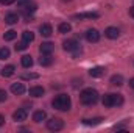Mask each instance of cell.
Listing matches in <instances>:
<instances>
[{
    "instance_id": "603a6c76",
    "label": "cell",
    "mask_w": 134,
    "mask_h": 133,
    "mask_svg": "<svg viewBox=\"0 0 134 133\" xmlns=\"http://www.w3.org/2000/svg\"><path fill=\"white\" fill-rule=\"evenodd\" d=\"M103 117H94V119H83V124L86 125H97V124H101Z\"/></svg>"
},
{
    "instance_id": "9c48e42d",
    "label": "cell",
    "mask_w": 134,
    "mask_h": 133,
    "mask_svg": "<svg viewBox=\"0 0 134 133\" xmlns=\"http://www.w3.org/2000/svg\"><path fill=\"white\" fill-rule=\"evenodd\" d=\"M104 36L109 38V39H117V38L120 36V32H119V28H115V27H108V28L104 30Z\"/></svg>"
},
{
    "instance_id": "8fae6325",
    "label": "cell",
    "mask_w": 134,
    "mask_h": 133,
    "mask_svg": "<svg viewBox=\"0 0 134 133\" xmlns=\"http://www.w3.org/2000/svg\"><path fill=\"white\" fill-rule=\"evenodd\" d=\"M104 72H106V69L101 66H97V67H92L91 70H89V74H91V77H94V78H100L104 75Z\"/></svg>"
},
{
    "instance_id": "4316f807",
    "label": "cell",
    "mask_w": 134,
    "mask_h": 133,
    "mask_svg": "<svg viewBox=\"0 0 134 133\" xmlns=\"http://www.w3.org/2000/svg\"><path fill=\"white\" fill-rule=\"evenodd\" d=\"M20 77H22V80H34V78H37L39 75H37V74H31V72H30V74H22Z\"/></svg>"
},
{
    "instance_id": "7402d4cb",
    "label": "cell",
    "mask_w": 134,
    "mask_h": 133,
    "mask_svg": "<svg viewBox=\"0 0 134 133\" xmlns=\"http://www.w3.org/2000/svg\"><path fill=\"white\" fill-rule=\"evenodd\" d=\"M111 83H112L114 86H122V85H123V77H122L120 74H115V75L111 77Z\"/></svg>"
},
{
    "instance_id": "d6a6232c",
    "label": "cell",
    "mask_w": 134,
    "mask_h": 133,
    "mask_svg": "<svg viewBox=\"0 0 134 133\" xmlns=\"http://www.w3.org/2000/svg\"><path fill=\"white\" fill-rule=\"evenodd\" d=\"M130 88H133V89H134V77L130 80Z\"/></svg>"
},
{
    "instance_id": "ffe728a7",
    "label": "cell",
    "mask_w": 134,
    "mask_h": 133,
    "mask_svg": "<svg viewBox=\"0 0 134 133\" xmlns=\"http://www.w3.org/2000/svg\"><path fill=\"white\" fill-rule=\"evenodd\" d=\"M14 72H16V67L13 66V64L5 66L2 69V75H3V77H11V75H14Z\"/></svg>"
},
{
    "instance_id": "44dd1931",
    "label": "cell",
    "mask_w": 134,
    "mask_h": 133,
    "mask_svg": "<svg viewBox=\"0 0 134 133\" xmlns=\"http://www.w3.org/2000/svg\"><path fill=\"white\" fill-rule=\"evenodd\" d=\"M20 63H22V66H24V67H27V69H28V67L33 66V58H31L30 55H24V57L20 58Z\"/></svg>"
},
{
    "instance_id": "f546056e",
    "label": "cell",
    "mask_w": 134,
    "mask_h": 133,
    "mask_svg": "<svg viewBox=\"0 0 134 133\" xmlns=\"http://www.w3.org/2000/svg\"><path fill=\"white\" fill-rule=\"evenodd\" d=\"M16 0H0V3L2 5H11V3H14Z\"/></svg>"
},
{
    "instance_id": "5b68a950",
    "label": "cell",
    "mask_w": 134,
    "mask_h": 133,
    "mask_svg": "<svg viewBox=\"0 0 134 133\" xmlns=\"http://www.w3.org/2000/svg\"><path fill=\"white\" fill-rule=\"evenodd\" d=\"M47 129L52 130V132H59L64 129V121L59 119V117H53L50 121H47Z\"/></svg>"
},
{
    "instance_id": "cb8c5ba5",
    "label": "cell",
    "mask_w": 134,
    "mask_h": 133,
    "mask_svg": "<svg viewBox=\"0 0 134 133\" xmlns=\"http://www.w3.org/2000/svg\"><path fill=\"white\" fill-rule=\"evenodd\" d=\"M22 39H24L25 42H28V44H30V42H33V39H34V33L27 30V32H24V33H22Z\"/></svg>"
},
{
    "instance_id": "3957f363",
    "label": "cell",
    "mask_w": 134,
    "mask_h": 133,
    "mask_svg": "<svg viewBox=\"0 0 134 133\" xmlns=\"http://www.w3.org/2000/svg\"><path fill=\"white\" fill-rule=\"evenodd\" d=\"M123 103V97L120 94H104L103 96V105L106 108L111 106H120Z\"/></svg>"
},
{
    "instance_id": "836d02e7",
    "label": "cell",
    "mask_w": 134,
    "mask_h": 133,
    "mask_svg": "<svg viewBox=\"0 0 134 133\" xmlns=\"http://www.w3.org/2000/svg\"><path fill=\"white\" fill-rule=\"evenodd\" d=\"M63 2H70V0H63Z\"/></svg>"
},
{
    "instance_id": "1f68e13d",
    "label": "cell",
    "mask_w": 134,
    "mask_h": 133,
    "mask_svg": "<svg viewBox=\"0 0 134 133\" xmlns=\"http://www.w3.org/2000/svg\"><path fill=\"white\" fill-rule=\"evenodd\" d=\"M130 16H131V17H134V6H131V8H130Z\"/></svg>"
},
{
    "instance_id": "ba28073f",
    "label": "cell",
    "mask_w": 134,
    "mask_h": 133,
    "mask_svg": "<svg viewBox=\"0 0 134 133\" xmlns=\"http://www.w3.org/2000/svg\"><path fill=\"white\" fill-rule=\"evenodd\" d=\"M27 116H28V113H27V110H25V108H19L17 111H14V113H13V119H14V121H17V122L25 121V119H27Z\"/></svg>"
},
{
    "instance_id": "2e32d148",
    "label": "cell",
    "mask_w": 134,
    "mask_h": 133,
    "mask_svg": "<svg viewBox=\"0 0 134 133\" xmlns=\"http://www.w3.org/2000/svg\"><path fill=\"white\" fill-rule=\"evenodd\" d=\"M17 21H19V14L17 13H9V14L5 16V22L8 25H14V24H17Z\"/></svg>"
},
{
    "instance_id": "9a60e30c",
    "label": "cell",
    "mask_w": 134,
    "mask_h": 133,
    "mask_svg": "<svg viewBox=\"0 0 134 133\" xmlns=\"http://www.w3.org/2000/svg\"><path fill=\"white\" fill-rule=\"evenodd\" d=\"M44 93H45V89L42 86H31L30 88V96L31 97H42Z\"/></svg>"
},
{
    "instance_id": "52a82bcc",
    "label": "cell",
    "mask_w": 134,
    "mask_h": 133,
    "mask_svg": "<svg viewBox=\"0 0 134 133\" xmlns=\"http://www.w3.org/2000/svg\"><path fill=\"white\" fill-rule=\"evenodd\" d=\"M86 39H87L89 42H98V41H100V33H98V30H95V28L87 30V32H86Z\"/></svg>"
},
{
    "instance_id": "f1b7e54d",
    "label": "cell",
    "mask_w": 134,
    "mask_h": 133,
    "mask_svg": "<svg viewBox=\"0 0 134 133\" xmlns=\"http://www.w3.org/2000/svg\"><path fill=\"white\" fill-rule=\"evenodd\" d=\"M6 99H8V94H6V91H5V89H0V102H5Z\"/></svg>"
},
{
    "instance_id": "d6986e66",
    "label": "cell",
    "mask_w": 134,
    "mask_h": 133,
    "mask_svg": "<svg viewBox=\"0 0 134 133\" xmlns=\"http://www.w3.org/2000/svg\"><path fill=\"white\" fill-rule=\"evenodd\" d=\"M58 32L63 33V34L70 33V32H72V25H70L69 22H61V24L58 25Z\"/></svg>"
},
{
    "instance_id": "83f0119b",
    "label": "cell",
    "mask_w": 134,
    "mask_h": 133,
    "mask_svg": "<svg viewBox=\"0 0 134 133\" xmlns=\"http://www.w3.org/2000/svg\"><path fill=\"white\" fill-rule=\"evenodd\" d=\"M27 47H28V42H25V41H22V42H17V44H16V50H17V52L25 50Z\"/></svg>"
},
{
    "instance_id": "5bb4252c",
    "label": "cell",
    "mask_w": 134,
    "mask_h": 133,
    "mask_svg": "<svg viewBox=\"0 0 134 133\" xmlns=\"http://www.w3.org/2000/svg\"><path fill=\"white\" fill-rule=\"evenodd\" d=\"M11 93L16 94V96L24 94V93H25V86H24V83H13V85H11Z\"/></svg>"
},
{
    "instance_id": "7a4b0ae2",
    "label": "cell",
    "mask_w": 134,
    "mask_h": 133,
    "mask_svg": "<svg viewBox=\"0 0 134 133\" xmlns=\"http://www.w3.org/2000/svg\"><path fill=\"white\" fill-rule=\"evenodd\" d=\"M52 105H53V108H56V110H59V111H69L72 102H70V97H69V96L61 94V96H56V97L53 99Z\"/></svg>"
},
{
    "instance_id": "8992f818",
    "label": "cell",
    "mask_w": 134,
    "mask_h": 133,
    "mask_svg": "<svg viewBox=\"0 0 134 133\" xmlns=\"http://www.w3.org/2000/svg\"><path fill=\"white\" fill-rule=\"evenodd\" d=\"M19 6L22 8V11L25 13V16H28L30 13H34L36 8H37V5L34 2H31V0H19Z\"/></svg>"
},
{
    "instance_id": "277c9868",
    "label": "cell",
    "mask_w": 134,
    "mask_h": 133,
    "mask_svg": "<svg viewBox=\"0 0 134 133\" xmlns=\"http://www.w3.org/2000/svg\"><path fill=\"white\" fill-rule=\"evenodd\" d=\"M63 47H64V50H67V52H72L73 57H76L78 53H81V47H80V42L76 39H67V41H64Z\"/></svg>"
},
{
    "instance_id": "484cf974",
    "label": "cell",
    "mask_w": 134,
    "mask_h": 133,
    "mask_svg": "<svg viewBox=\"0 0 134 133\" xmlns=\"http://www.w3.org/2000/svg\"><path fill=\"white\" fill-rule=\"evenodd\" d=\"M9 53H11V52H9L8 47H2V49H0V60H8V58H9Z\"/></svg>"
},
{
    "instance_id": "6da1fadb",
    "label": "cell",
    "mask_w": 134,
    "mask_h": 133,
    "mask_svg": "<svg viewBox=\"0 0 134 133\" xmlns=\"http://www.w3.org/2000/svg\"><path fill=\"white\" fill-rule=\"evenodd\" d=\"M97 100H98V93L92 88H86L80 94V102L83 105H95Z\"/></svg>"
},
{
    "instance_id": "4dcf8cb0",
    "label": "cell",
    "mask_w": 134,
    "mask_h": 133,
    "mask_svg": "<svg viewBox=\"0 0 134 133\" xmlns=\"http://www.w3.org/2000/svg\"><path fill=\"white\" fill-rule=\"evenodd\" d=\"M3 124H5V117H3V116H2V114H0V127H2V125H3Z\"/></svg>"
},
{
    "instance_id": "4fadbf2b",
    "label": "cell",
    "mask_w": 134,
    "mask_h": 133,
    "mask_svg": "<svg viewBox=\"0 0 134 133\" xmlns=\"http://www.w3.org/2000/svg\"><path fill=\"white\" fill-rule=\"evenodd\" d=\"M52 63H53L52 53H42V57L39 58V64H41V66H50Z\"/></svg>"
},
{
    "instance_id": "e0dca14e",
    "label": "cell",
    "mask_w": 134,
    "mask_h": 133,
    "mask_svg": "<svg viewBox=\"0 0 134 133\" xmlns=\"http://www.w3.org/2000/svg\"><path fill=\"white\" fill-rule=\"evenodd\" d=\"M75 19H97L98 17V13H80V14H75L73 16Z\"/></svg>"
},
{
    "instance_id": "30bf717a",
    "label": "cell",
    "mask_w": 134,
    "mask_h": 133,
    "mask_svg": "<svg viewBox=\"0 0 134 133\" xmlns=\"http://www.w3.org/2000/svg\"><path fill=\"white\" fill-rule=\"evenodd\" d=\"M39 33L42 34L44 38H48V36H52V33H53V28H52L50 24H42L39 27Z\"/></svg>"
},
{
    "instance_id": "7c38bea8",
    "label": "cell",
    "mask_w": 134,
    "mask_h": 133,
    "mask_svg": "<svg viewBox=\"0 0 134 133\" xmlns=\"http://www.w3.org/2000/svg\"><path fill=\"white\" fill-rule=\"evenodd\" d=\"M39 50H41V53H53L55 44H52V42H42L39 45Z\"/></svg>"
},
{
    "instance_id": "d4e9b609",
    "label": "cell",
    "mask_w": 134,
    "mask_h": 133,
    "mask_svg": "<svg viewBox=\"0 0 134 133\" xmlns=\"http://www.w3.org/2000/svg\"><path fill=\"white\" fill-rule=\"evenodd\" d=\"M16 36H17V32H14V30H8L6 33L3 34V39H5V41H14Z\"/></svg>"
},
{
    "instance_id": "ac0fdd59",
    "label": "cell",
    "mask_w": 134,
    "mask_h": 133,
    "mask_svg": "<svg viewBox=\"0 0 134 133\" xmlns=\"http://www.w3.org/2000/svg\"><path fill=\"white\" fill-rule=\"evenodd\" d=\"M45 117H47V113L44 111V110H39V111H36L33 114V121L34 122H42V121H45Z\"/></svg>"
}]
</instances>
